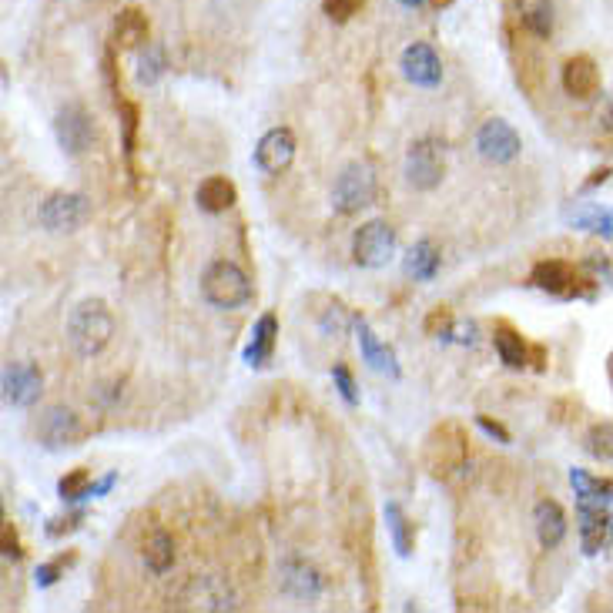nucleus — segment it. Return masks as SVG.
Returning a JSON list of instances; mask_svg holds the SVG:
<instances>
[{"instance_id": "nucleus-1", "label": "nucleus", "mask_w": 613, "mask_h": 613, "mask_svg": "<svg viewBox=\"0 0 613 613\" xmlns=\"http://www.w3.org/2000/svg\"><path fill=\"white\" fill-rule=\"evenodd\" d=\"M114 335V315L101 299H84L67 319V339L81 359H91L108 349Z\"/></svg>"}, {"instance_id": "nucleus-2", "label": "nucleus", "mask_w": 613, "mask_h": 613, "mask_svg": "<svg viewBox=\"0 0 613 613\" xmlns=\"http://www.w3.org/2000/svg\"><path fill=\"white\" fill-rule=\"evenodd\" d=\"M201 295H205L208 305H215V309H242V305L252 299V282H248V275L238 268L235 262H212L205 268V275H201Z\"/></svg>"}, {"instance_id": "nucleus-3", "label": "nucleus", "mask_w": 613, "mask_h": 613, "mask_svg": "<svg viewBox=\"0 0 613 613\" xmlns=\"http://www.w3.org/2000/svg\"><path fill=\"white\" fill-rule=\"evenodd\" d=\"M423 459L429 466V473L446 480V476L459 473L469 459V439L463 433L459 423H439L433 433L426 436V449H423Z\"/></svg>"}, {"instance_id": "nucleus-4", "label": "nucleus", "mask_w": 613, "mask_h": 613, "mask_svg": "<svg viewBox=\"0 0 613 613\" xmlns=\"http://www.w3.org/2000/svg\"><path fill=\"white\" fill-rule=\"evenodd\" d=\"M376 198V171L366 161H352L339 171L332 185V208L339 215H356Z\"/></svg>"}, {"instance_id": "nucleus-5", "label": "nucleus", "mask_w": 613, "mask_h": 613, "mask_svg": "<svg viewBox=\"0 0 613 613\" xmlns=\"http://www.w3.org/2000/svg\"><path fill=\"white\" fill-rule=\"evenodd\" d=\"M91 218V201L78 195V191H57L41 205L37 222L47 232H78V228Z\"/></svg>"}, {"instance_id": "nucleus-6", "label": "nucleus", "mask_w": 613, "mask_h": 613, "mask_svg": "<svg viewBox=\"0 0 613 613\" xmlns=\"http://www.w3.org/2000/svg\"><path fill=\"white\" fill-rule=\"evenodd\" d=\"M392 255H396V232H392L389 222H382V218H372L356 232L352 238V258H356V265L362 268H382L392 262Z\"/></svg>"}, {"instance_id": "nucleus-7", "label": "nucleus", "mask_w": 613, "mask_h": 613, "mask_svg": "<svg viewBox=\"0 0 613 613\" xmlns=\"http://www.w3.org/2000/svg\"><path fill=\"white\" fill-rule=\"evenodd\" d=\"M446 175V151L439 141L433 138H423L409 148L406 155V181L413 185L416 191H433L439 188V181Z\"/></svg>"}, {"instance_id": "nucleus-8", "label": "nucleus", "mask_w": 613, "mask_h": 613, "mask_svg": "<svg viewBox=\"0 0 613 613\" xmlns=\"http://www.w3.org/2000/svg\"><path fill=\"white\" fill-rule=\"evenodd\" d=\"M34 436L37 443L51 453H61V449H71L78 446L81 439V419L74 409L67 406H47L41 416H37V426H34Z\"/></svg>"}, {"instance_id": "nucleus-9", "label": "nucleus", "mask_w": 613, "mask_h": 613, "mask_svg": "<svg viewBox=\"0 0 613 613\" xmlns=\"http://www.w3.org/2000/svg\"><path fill=\"white\" fill-rule=\"evenodd\" d=\"M54 134H57V145L71 158H78L94 145V118L81 104H64L54 118Z\"/></svg>"}, {"instance_id": "nucleus-10", "label": "nucleus", "mask_w": 613, "mask_h": 613, "mask_svg": "<svg viewBox=\"0 0 613 613\" xmlns=\"http://www.w3.org/2000/svg\"><path fill=\"white\" fill-rule=\"evenodd\" d=\"M520 148V134L503 118L483 121V128L476 131V151H480L483 161H493V165H510L513 158H520Z\"/></svg>"}, {"instance_id": "nucleus-11", "label": "nucleus", "mask_w": 613, "mask_h": 613, "mask_svg": "<svg viewBox=\"0 0 613 613\" xmlns=\"http://www.w3.org/2000/svg\"><path fill=\"white\" fill-rule=\"evenodd\" d=\"M44 392V376L41 369L31 366V362H11L4 369V402L7 406L27 409L41 399Z\"/></svg>"}, {"instance_id": "nucleus-12", "label": "nucleus", "mask_w": 613, "mask_h": 613, "mask_svg": "<svg viewBox=\"0 0 613 613\" xmlns=\"http://www.w3.org/2000/svg\"><path fill=\"white\" fill-rule=\"evenodd\" d=\"M295 161V134L289 128H272L262 134L255 148V165L265 175H282Z\"/></svg>"}, {"instance_id": "nucleus-13", "label": "nucleus", "mask_w": 613, "mask_h": 613, "mask_svg": "<svg viewBox=\"0 0 613 613\" xmlns=\"http://www.w3.org/2000/svg\"><path fill=\"white\" fill-rule=\"evenodd\" d=\"M530 282L540 292L560 295V299H573V295H580V272L570 262H560V258H547V262L536 265Z\"/></svg>"}, {"instance_id": "nucleus-14", "label": "nucleus", "mask_w": 613, "mask_h": 613, "mask_svg": "<svg viewBox=\"0 0 613 613\" xmlns=\"http://www.w3.org/2000/svg\"><path fill=\"white\" fill-rule=\"evenodd\" d=\"M402 74L416 88H436L443 81V61L429 44H409L402 51Z\"/></svg>"}, {"instance_id": "nucleus-15", "label": "nucleus", "mask_w": 613, "mask_h": 613, "mask_svg": "<svg viewBox=\"0 0 613 613\" xmlns=\"http://www.w3.org/2000/svg\"><path fill=\"white\" fill-rule=\"evenodd\" d=\"M560 81H563V91H567L570 98L590 101V98H597V94H600V67L593 64V57L577 54V57H570V61L563 64Z\"/></svg>"}, {"instance_id": "nucleus-16", "label": "nucleus", "mask_w": 613, "mask_h": 613, "mask_svg": "<svg viewBox=\"0 0 613 613\" xmlns=\"http://www.w3.org/2000/svg\"><path fill=\"white\" fill-rule=\"evenodd\" d=\"M533 526L543 550H557L567 540V513L557 500H540L533 506Z\"/></svg>"}, {"instance_id": "nucleus-17", "label": "nucleus", "mask_w": 613, "mask_h": 613, "mask_svg": "<svg viewBox=\"0 0 613 613\" xmlns=\"http://www.w3.org/2000/svg\"><path fill=\"white\" fill-rule=\"evenodd\" d=\"M613 536V516L603 510V506H583L580 503V543L587 557H597V553L607 547Z\"/></svg>"}, {"instance_id": "nucleus-18", "label": "nucleus", "mask_w": 613, "mask_h": 613, "mask_svg": "<svg viewBox=\"0 0 613 613\" xmlns=\"http://www.w3.org/2000/svg\"><path fill=\"white\" fill-rule=\"evenodd\" d=\"M188 603V607L195 610H235V597L232 590L225 587V580L218 577H198L191 580L185 587V597H181Z\"/></svg>"}, {"instance_id": "nucleus-19", "label": "nucleus", "mask_w": 613, "mask_h": 613, "mask_svg": "<svg viewBox=\"0 0 613 613\" xmlns=\"http://www.w3.org/2000/svg\"><path fill=\"white\" fill-rule=\"evenodd\" d=\"M356 332H359V349H362V359L372 372L379 376H389V379H399V362H396V352H392L386 342L376 339V332L369 329L366 319H356Z\"/></svg>"}, {"instance_id": "nucleus-20", "label": "nucleus", "mask_w": 613, "mask_h": 613, "mask_svg": "<svg viewBox=\"0 0 613 613\" xmlns=\"http://www.w3.org/2000/svg\"><path fill=\"white\" fill-rule=\"evenodd\" d=\"M282 590L289 593L292 600H319L322 593V577L315 573L305 560H285L282 563Z\"/></svg>"}, {"instance_id": "nucleus-21", "label": "nucleus", "mask_w": 613, "mask_h": 613, "mask_svg": "<svg viewBox=\"0 0 613 613\" xmlns=\"http://www.w3.org/2000/svg\"><path fill=\"white\" fill-rule=\"evenodd\" d=\"M275 342H279V319H275L272 312H265L262 319L255 322L252 339H248V346H245V362H248V366L262 369L265 362L272 359Z\"/></svg>"}, {"instance_id": "nucleus-22", "label": "nucleus", "mask_w": 613, "mask_h": 613, "mask_svg": "<svg viewBox=\"0 0 613 613\" xmlns=\"http://www.w3.org/2000/svg\"><path fill=\"white\" fill-rule=\"evenodd\" d=\"M235 198H238V191H235V185L228 178H222V175H212V178H205L198 185V191H195V201H198V208L201 212H208V215H222V212H228V208L235 205Z\"/></svg>"}, {"instance_id": "nucleus-23", "label": "nucleus", "mask_w": 613, "mask_h": 613, "mask_svg": "<svg viewBox=\"0 0 613 613\" xmlns=\"http://www.w3.org/2000/svg\"><path fill=\"white\" fill-rule=\"evenodd\" d=\"M516 17H520V24L533 37H540V41H547L553 34V24H557L553 0H516Z\"/></svg>"}, {"instance_id": "nucleus-24", "label": "nucleus", "mask_w": 613, "mask_h": 613, "mask_svg": "<svg viewBox=\"0 0 613 613\" xmlns=\"http://www.w3.org/2000/svg\"><path fill=\"white\" fill-rule=\"evenodd\" d=\"M570 483L583 506H607L613 500V480L590 476L587 469H570Z\"/></svg>"}, {"instance_id": "nucleus-25", "label": "nucleus", "mask_w": 613, "mask_h": 613, "mask_svg": "<svg viewBox=\"0 0 613 613\" xmlns=\"http://www.w3.org/2000/svg\"><path fill=\"white\" fill-rule=\"evenodd\" d=\"M141 560H145V567L151 573H168L171 563H175V540L165 533V530H155L145 540V547H141Z\"/></svg>"}, {"instance_id": "nucleus-26", "label": "nucleus", "mask_w": 613, "mask_h": 613, "mask_svg": "<svg viewBox=\"0 0 613 613\" xmlns=\"http://www.w3.org/2000/svg\"><path fill=\"white\" fill-rule=\"evenodd\" d=\"M406 272L413 275L416 282L436 279V272H439V248L429 242V238H423V242H416L413 248H409V255H406Z\"/></svg>"}, {"instance_id": "nucleus-27", "label": "nucleus", "mask_w": 613, "mask_h": 613, "mask_svg": "<svg viewBox=\"0 0 613 613\" xmlns=\"http://www.w3.org/2000/svg\"><path fill=\"white\" fill-rule=\"evenodd\" d=\"M386 526H389V536H392V547H396L399 557H413V523L409 516L402 513L399 503H386Z\"/></svg>"}, {"instance_id": "nucleus-28", "label": "nucleus", "mask_w": 613, "mask_h": 613, "mask_svg": "<svg viewBox=\"0 0 613 613\" xmlns=\"http://www.w3.org/2000/svg\"><path fill=\"white\" fill-rule=\"evenodd\" d=\"M493 346H496V356H500L506 369H526V362H530V349H526V342L513 329L496 332Z\"/></svg>"}, {"instance_id": "nucleus-29", "label": "nucleus", "mask_w": 613, "mask_h": 613, "mask_svg": "<svg viewBox=\"0 0 613 613\" xmlns=\"http://www.w3.org/2000/svg\"><path fill=\"white\" fill-rule=\"evenodd\" d=\"M114 41H118L121 47H148V21L141 11H124L118 17V24H114Z\"/></svg>"}, {"instance_id": "nucleus-30", "label": "nucleus", "mask_w": 613, "mask_h": 613, "mask_svg": "<svg viewBox=\"0 0 613 613\" xmlns=\"http://www.w3.org/2000/svg\"><path fill=\"white\" fill-rule=\"evenodd\" d=\"M570 222L583 228V232H597V235H613V208H597L587 205L580 212L570 215Z\"/></svg>"}, {"instance_id": "nucleus-31", "label": "nucleus", "mask_w": 613, "mask_h": 613, "mask_svg": "<svg viewBox=\"0 0 613 613\" xmlns=\"http://www.w3.org/2000/svg\"><path fill=\"white\" fill-rule=\"evenodd\" d=\"M583 449L600 459V463H613V423H597L590 426L587 439H583Z\"/></svg>"}, {"instance_id": "nucleus-32", "label": "nucleus", "mask_w": 613, "mask_h": 613, "mask_svg": "<svg viewBox=\"0 0 613 613\" xmlns=\"http://www.w3.org/2000/svg\"><path fill=\"white\" fill-rule=\"evenodd\" d=\"M57 493H61L64 503H74V500H84V496H91V473H88V469H71L67 476H61V483H57Z\"/></svg>"}, {"instance_id": "nucleus-33", "label": "nucleus", "mask_w": 613, "mask_h": 613, "mask_svg": "<svg viewBox=\"0 0 613 613\" xmlns=\"http://www.w3.org/2000/svg\"><path fill=\"white\" fill-rule=\"evenodd\" d=\"M161 74H165V54H161V47H145V54L138 61V81L158 84Z\"/></svg>"}, {"instance_id": "nucleus-34", "label": "nucleus", "mask_w": 613, "mask_h": 613, "mask_svg": "<svg viewBox=\"0 0 613 613\" xmlns=\"http://www.w3.org/2000/svg\"><path fill=\"white\" fill-rule=\"evenodd\" d=\"M359 7H362V0H322L325 17H329V21H335V24L352 21V17L359 14Z\"/></svg>"}, {"instance_id": "nucleus-35", "label": "nucleus", "mask_w": 613, "mask_h": 613, "mask_svg": "<svg viewBox=\"0 0 613 613\" xmlns=\"http://www.w3.org/2000/svg\"><path fill=\"white\" fill-rule=\"evenodd\" d=\"M332 379H335V386H339L342 399H346L349 406H356V402H359V392H356V382H352V372H349L346 366H335V369H332Z\"/></svg>"}, {"instance_id": "nucleus-36", "label": "nucleus", "mask_w": 613, "mask_h": 613, "mask_svg": "<svg viewBox=\"0 0 613 613\" xmlns=\"http://www.w3.org/2000/svg\"><path fill=\"white\" fill-rule=\"evenodd\" d=\"M449 325H453V315H449V309H436L426 319V332L436 335V339H443V335L449 332Z\"/></svg>"}, {"instance_id": "nucleus-37", "label": "nucleus", "mask_w": 613, "mask_h": 613, "mask_svg": "<svg viewBox=\"0 0 613 613\" xmlns=\"http://www.w3.org/2000/svg\"><path fill=\"white\" fill-rule=\"evenodd\" d=\"M0 540H4V557L7 560H21V540H17V530H14V523L7 520L4 523V533H0Z\"/></svg>"}, {"instance_id": "nucleus-38", "label": "nucleus", "mask_w": 613, "mask_h": 613, "mask_svg": "<svg viewBox=\"0 0 613 613\" xmlns=\"http://www.w3.org/2000/svg\"><path fill=\"white\" fill-rule=\"evenodd\" d=\"M124 114V148L134 151V124H138V108L134 104H121Z\"/></svg>"}, {"instance_id": "nucleus-39", "label": "nucleus", "mask_w": 613, "mask_h": 613, "mask_svg": "<svg viewBox=\"0 0 613 613\" xmlns=\"http://www.w3.org/2000/svg\"><path fill=\"white\" fill-rule=\"evenodd\" d=\"M78 523H81V513H74V516H67V520H51L47 523V536H61V533H71V530H78Z\"/></svg>"}, {"instance_id": "nucleus-40", "label": "nucleus", "mask_w": 613, "mask_h": 613, "mask_svg": "<svg viewBox=\"0 0 613 613\" xmlns=\"http://www.w3.org/2000/svg\"><path fill=\"white\" fill-rule=\"evenodd\" d=\"M57 577H61V563H44V567H37V573H34L37 587H51Z\"/></svg>"}, {"instance_id": "nucleus-41", "label": "nucleus", "mask_w": 613, "mask_h": 613, "mask_svg": "<svg viewBox=\"0 0 613 613\" xmlns=\"http://www.w3.org/2000/svg\"><path fill=\"white\" fill-rule=\"evenodd\" d=\"M476 423H480V429H483L486 436L500 439V443H510V433H506V429H503L500 423H493V419H486V416H480V419H476Z\"/></svg>"}, {"instance_id": "nucleus-42", "label": "nucleus", "mask_w": 613, "mask_h": 613, "mask_svg": "<svg viewBox=\"0 0 613 613\" xmlns=\"http://www.w3.org/2000/svg\"><path fill=\"white\" fill-rule=\"evenodd\" d=\"M114 483H118V476H114V473H108V476H104L101 483H91V496H101V493H108Z\"/></svg>"}, {"instance_id": "nucleus-43", "label": "nucleus", "mask_w": 613, "mask_h": 613, "mask_svg": "<svg viewBox=\"0 0 613 613\" xmlns=\"http://www.w3.org/2000/svg\"><path fill=\"white\" fill-rule=\"evenodd\" d=\"M402 7H423V4H429V0H399Z\"/></svg>"}, {"instance_id": "nucleus-44", "label": "nucleus", "mask_w": 613, "mask_h": 613, "mask_svg": "<svg viewBox=\"0 0 613 613\" xmlns=\"http://www.w3.org/2000/svg\"><path fill=\"white\" fill-rule=\"evenodd\" d=\"M610 386H613V356H610Z\"/></svg>"}]
</instances>
